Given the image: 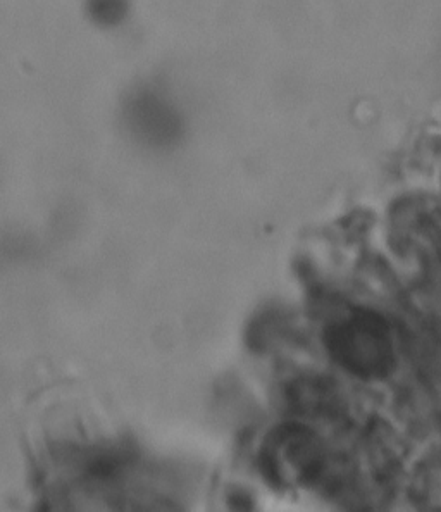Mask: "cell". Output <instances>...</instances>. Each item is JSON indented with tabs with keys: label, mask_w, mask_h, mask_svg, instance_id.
<instances>
[{
	"label": "cell",
	"mask_w": 441,
	"mask_h": 512,
	"mask_svg": "<svg viewBox=\"0 0 441 512\" xmlns=\"http://www.w3.org/2000/svg\"><path fill=\"white\" fill-rule=\"evenodd\" d=\"M259 466L274 487H316L338 495L355 483V466L304 425L278 426L262 445Z\"/></svg>",
	"instance_id": "obj_1"
},
{
	"label": "cell",
	"mask_w": 441,
	"mask_h": 512,
	"mask_svg": "<svg viewBox=\"0 0 441 512\" xmlns=\"http://www.w3.org/2000/svg\"><path fill=\"white\" fill-rule=\"evenodd\" d=\"M324 345L340 368L362 380H381L395 368L392 330L367 309H352L330 323Z\"/></svg>",
	"instance_id": "obj_2"
}]
</instances>
